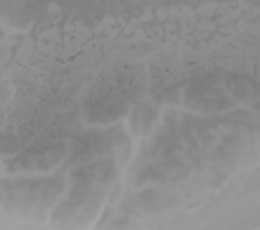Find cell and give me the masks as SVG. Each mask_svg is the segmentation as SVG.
Masks as SVG:
<instances>
[{"instance_id": "cell-4", "label": "cell", "mask_w": 260, "mask_h": 230, "mask_svg": "<svg viewBox=\"0 0 260 230\" xmlns=\"http://www.w3.org/2000/svg\"><path fill=\"white\" fill-rule=\"evenodd\" d=\"M113 174V163L110 161H100L81 167L76 172V179L81 181L104 182Z\"/></svg>"}, {"instance_id": "cell-6", "label": "cell", "mask_w": 260, "mask_h": 230, "mask_svg": "<svg viewBox=\"0 0 260 230\" xmlns=\"http://www.w3.org/2000/svg\"><path fill=\"white\" fill-rule=\"evenodd\" d=\"M153 117V112L149 107H144L142 109L139 110L134 114V121L133 123L137 125V128L140 127V130L145 131L147 129V126L150 125Z\"/></svg>"}, {"instance_id": "cell-1", "label": "cell", "mask_w": 260, "mask_h": 230, "mask_svg": "<svg viewBox=\"0 0 260 230\" xmlns=\"http://www.w3.org/2000/svg\"><path fill=\"white\" fill-rule=\"evenodd\" d=\"M62 183L58 182L54 184L53 181H40L31 182L30 184L12 185L18 188L19 192L13 190L12 193V206L17 209L24 210L40 209L45 206H48L62 190Z\"/></svg>"}, {"instance_id": "cell-2", "label": "cell", "mask_w": 260, "mask_h": 230, "mask_svg": "<svg viewBox=\"0 0 260 230\" xmlns=\"http://www.w3.org/2000/svg\"><path fill=\"white\" fill-rule=\"evenodd\" d=\"M186 168H183L179 164H152L140 170L138 181L144 182H175L185 176Z\"/></svg>"}, {"instance_id": "cell-5", "label": "cell", "mask_w": 260, "mask_h": 230, "mask_svg": "<svg viewBox=\"0 0 260 230\" xmlns=\"http://www.w3.org/2000/svg\"><path fill=\"white\" fill-rule=\"evenodd\" d=\"M139 202L143 209L154 211L173 204V197L159 191L151 190L142 194Z\"/></svg>"}, {"instance_id": "cell-3", "label": "cell", "mask_w": 260, "mask_h": 230, "mask_svg": "<svg viewBox=\"0 0 260 230\" xmlns=\"http://www.w3.org/2000/svg\"><path fill=\"white\" fill-rule=\"evenodd\" d=\"M58 150H54V148L51 146L41 147V148H34L28 150L24 155H21L18 159L20 162H17L21 167H41L44 166L48 167L49 165L54 163V154H57Z\"/></svg>"}]
</instances>
